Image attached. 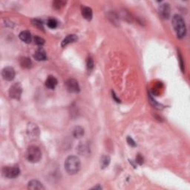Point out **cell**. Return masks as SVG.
I'll return each mask as SVG.
<instances>
[{
	"label": "cell",
	"mask_w": 190,
	"mask_h": 190,
	"mask_svg": "<svg viewBox=\"0 0 190 190\" xmlns=\"http://www.w3.org/2000/svg\"><path fill=\"white\" fill-rule=\"evenodd\" d=\"M87 69H88V71H91L94 69V61L91 57L88 58V59H87Z\"/></svg>",
	"instance_id": "obj_25"
},
{
	"label": "cell",
	"mask_w": 190,
	"mask_h": 190,
	"mask_svg": "<svg viewBox=\"0 0 190 190\" xmlns=\"http://www.w3.org/2000/svg\"><path fill=\"white\" fill-rule=\"evenodd\" d=\"M58 81L55 77L50 75L48 77L45 81V86L49 89H54L57 86Z\"/></svg>",
	"instance_id": "obj_12"
},
{
	"label": "cell",
	"mask_w": 190,
	"mask_h": 190,
	"mask_svg": "<svg viewBox=\"0 0 190 190\" xmlns=\"http://www.w3.org/2000/svg\"><path fill=\"white\" fill-rule=\"evenodd\" d=\"M127 143H128V144H129V146H131V147H135L137 146L135 141L134 140L131 138V137H127Z\"/></svg>",
	"instance_id": "obj_27"
},
{
	"label": "cell",
	"mask_w": 190,
	"mask_h": 190,
	"mask_svg": "<svg viewBox=\"0 0 190 190\" xmlns=\"http://www.w3.org/2000/svg\"><path fill=\"white\" fill-rule=\"evenodd\" d=\"M65 87L68 92L70 93H78L80 91L79 83L74 79H68L65 83Z\"/></svg>",
	"instance_id": "obj_6"
},
{
	"label": "cell",
	"mask_w": 190,
	"mask_h": 190,
	"mask_svg": "<svg viewBox=\"0 0 190 190\" xmlns=\"http://www.w3.org/2000/svg\"><path fill=\"white\" fill-rule=\"evenodd\" d=\"M78 151L81 155H86L88 153H90V148H89L88 144H86L85 143H82L79 145Z\"/></svg>",
	"instance_id": "obj_16"
},
{
	"label": "cell",
	"mask_w": 190,
	"mask_h": 190,
	"mask_svg": "<svg viewBox=\"0 0 190 190\" xmlns=\"http://www.w3.org/2000/svg\"><path fill=\"white\" fill-rule=\"evenodd\" d=\"M82 15L86 20L91 21L93 17V12L92 8L88 7H83L82 9Z\"/></svg>",
	"instance_id": "obj_15"
},
{
	"label": "cell",
	"mask_w": 190,
	"mask_h": 190,
	"mask_svg": "<svg viewBox=\"0 0 190 190\" xmlns=\"http://www.w3.org/2000/svg\"><path fill=\"white\" fill-rule=\"evenodd\" d=\"M172 26L175 31L178 38L183 39L187 34V27L184 19L181 15L176 14L172 17Z\"/></svg>",
	"instance_id": "obj_1"
},
{
	"label": "cell",
	"mask_w": 190,
	"mask_h": 190,
	"mask_svg": "<svg viewBox=\"0 0 190 190\" xmlns=\"http://www.w3.org/2000/svg\"><path fill=\"white\" fill-rule=\"evenodd\" d=\"M27 160L32 164L39 162L42 158V152L40 149L36 146H31L28 149L26 152Z\"/></svg>",
	"instance_id": "obj_3"
},
{
	"label": "cell",
	"mask_w": 190,
	"mask_h": 190,
	"mask_svg": "<svg viewBox=\"0 0 190 190\" xmlns=\"http://www.w3.org/2000/svg\"><path fill=\"white\" fill-rule=\"evenodd\" d=\"M110 161H111V158L108 155H103L100 160V165H101V168L105 169L109 165Z\"/></svg>",
	"instance_id": "obj_19"
},
{
	"label": "cell",
	"mask_w": 190,
	"mask_h": 190,
	"mask_svg": "<svg viewBox=\"0 0 190 190\" xmlns=\"http://www.w3.org/2000/svg\"><path fill=\"white\" fill-rule=\"evenodd\" d=\"M102 189V187H101V186H100L98 184L97 186H96V187H94L92 188V189H99V190H100V189Z\"/></svg>",
	"instance_id": "obj_30"
},
{
	"label": "cell",
	"mask_w": 190,
	"mask_h": 190,
	"mask_svg": "<svg viewBox=\"0 0 190 190\" xmlns=\"http://www.w3.org/2000/svg\"><path fill=\"white\" fill-rule=\"evenodd\" d=\"M72 133L75 138H81L84 135V129L81 126H76L73 129Z\"/></svg>",
	"instance_id": "obj_17"
},
{
	"label": "cell",
	"mask_w": 190,
	"mask_h": 190,
	"mask_svg": "<svg viewBox=\"0 0 190 190\" xmlns=\"http://www.w3.org/2000/svg\"><path fill=\"white\" fill-rule=\"evenodd\" d=\"M47 25H48V26L50 28L54 29V28H57V26H58V22H57V21L55 19L51 18V19H48V20Z\"/></svg>",
	"instance_id": "obj_22"
},
{
	"label": "cell",
	"mask_w": 190,
	"mask_h": 190,
	"mask_svg": "<svg viewBox=\"0 0 190 190\" xmlns=\"http://www.w3.org/2000/svg\"><path fill=\"white\" fill-rule=\"evenodd\" d=\"M19 63H20L21 67L23 68V69H30L32 65L31 60L28 57L21 58Z\"/></svg>",
	"instance_id": "obj_18"
},
{
	"label": "cell",
	"mask_w": 190,
	"mask_h": 190,
	"mask_svg": "<svg viewBox=\"0 0 190 190\" xmlns=\"http://www.w3.org/2000/svg\"><path fill=\"white\" fill-rule=\"evenodd\" d=\"M80 160L76 156L68 157L65 161V169L69 174H75L80 170Z\"/></svg>",
	"instance_id": "obj_2"
},
{
	"label": "cell",
	"mask_w": 190,
	"mask_h": 190,
	"mask_svg": "<svg viewBox=\"0 0 190 190\" xmlns=\"http://www.w3.org/2000/svg\"><path fill=\"white\" fill-rule=\"evenodd\" d=\"M66 4V2L64 1H59V0H58V1H55L53 3V7L55 9L57 10H59L61 9L62 7L65 6V5Z\"/></svg>",
	"instance_id": "obj_23"
},
{
	"label": "cell",
	"mask_w": 190,
	"mask_h": 190,
	"mask_svg": "<svg viewBox=\"0 0 190 190\" xmlns=\"http://www.w3.org/2000/svg\"><path fill=\"white\" fill-rule=\"evenodd\" d=\"M15 75V70L12 67H5L2 71V76L5 80L12 81L14 79Z\"/></svg>",
	"instance_id": "obj_7"
},
{
	"label": "cell",
	"mask_w": 190,
	"mask_h": 190,
	"mask_svg": "<svg viewBox=\"0 0 190 190\" xmlns=\"http://www.w3.org/2000/svg\"><path fill=\"white\" fill-rule=\"evenodd\" d=\"M22 93V85L19 83H16L12 85L10 88L9 95L10 97L14 99V100H20L21 96Z\"/></svg>",
	"instance_id": "obj_5"
},
{
	"label": "cell",
	"mask_w": 190,
	"mask_h": 190,
	"mask_svg": "<svg viewBox=\"0 0 190 190\" xmlns=\"http://www.w3.org/2000/svg\"><path fill=\"white\" fill-rule=\"evenodd\" d=\"M2 174L4 177L9 179L16 178L20 174V169L18 166H13L11 167L5 166L2 169Z\"/></svg>",
	"instance_id": "obj_4"
},
{
	"label": "cell",
	"mask_w": 190,
	"mask_h": 190,
	"mask_svg": "<svg viewBox=\"0 0 190 190\" xmlns=\"http://www.w3.org/2000/svg\"><path fill=\"white\" fill-rule=\"evenodd\" d=\"M34 40L35 44H36L37 45H40V46H42L45 44V42L44 39H42V37H40V36H34Z\"/></svg>",
	"instance_id": "obj_24"
},
{
	"label": "cell",
	"mask_w": 190,
	"mask_h": 190,
	"mask_svg": "<svg viewBox=\"0 0 190 190\" xmlns=\"http://www.w3.org/2000/svg\"><path fill=\"white\" fill-rule=\"evenodd\" d=\"M178 59H179L180 61V66H181V69L182 71V72H184V63H183V59L181 53L178 54Z\"/></svg>",
	"instance_id": "obj_26"
},
{
	"label": "cell",
	"mask_w": 190,
	"mask_h": 190,
	"mask_svg": "<svg viewBox=\"0 0 190 190\" xmlns=\"http://www.w3.org/2000/svg\"><path fill=\"white\" fill-rule=\"evenodd\" d=\"M27 133L31 137H37L40 135V129L35 123H29L27 127Z\"/></svg>",
	"instance_id": "obj_9"
},
{
	"label": "cell",
	"mask_w": 190,
	"mask_h": 190,
	"mask_svg": "<svg viewBox=\"0 0 190 190\" xmlns=\"http://www.w3.org/2000/svg\"><path fill=\"white\" fill-rule=\"evenodd\" d=\"M28 189L31 190H43L45 189V188L44 187V186L39 181L32 180V181L28 182Z\"/></svg>",
	"instance_id": "obj_10"
},
{
	"label": "cell",
	"mask_w": 190,
	"mask_h": 190,
	"mask_svg": "<svg viewBox=\"0 0 190 190\" xmlns=\"http://www.w3.org/2000/svg\"><path fill=\"white\" fill-rule=\"evenodd\" d=\"M149 100H150L149 102H150V103L152 104L153 106H154V108H157V109H162L163 106L161 104L158 103V102H156V100H154V98L152 97V95H151V94H149Z\"/></svg>",
	"instance_id": "obj_21"
},
{
	"label": "cell",
	"mask_w": 190,
	"mask_h": 190,
	"mask_svg": "<svg viewBox=\"0 0 190 190\" xmlns=\"http://www.w3.org/2000/svg\"><path fill=\"white\" fill-rule=\"evenodd\" d=\"M112 97H113V98L114 99V100H115V101L117 102H121V100H120L119 99H117V97H116V94H114V92H112Z\"/></svg>",
	"instance_id": "obj_29"
},
{
	"label": "cell",
	"mask_w": 190,
	"mask_h": 190,
	"mask_svg": "<svg viewBox=\"0 0 190 190\" xmlns=\"http://www.w3.org/2000/svg\"><path fill=\"white\" fill-rule=\"evenodd\" d=\"M19 39L22 40V42H26L27 44H30L32 41V36L31 34L28 31H22L19 35Z\"/></svg>",
	"instance_id": "obj_14"
},
{
	"label": "cell",
	"mask_w": 190,
	"mask_h": 190,
	"mask_svg": "<svg viewBox=\"0 0 190 190\" xmlns=\"http://www.w3.org/2000/svg\"><path fill=\"white\" fill-rule=\"evenodd\" d=\"M159 13H160V17L163 19H167L169 18L170 13H171V9H170V5L168 3L163 4L159 7Z\"/></svg>",
	"instance_id": "obj_8"
},
{
	"label": "cell",
	"mask_w": 190,
	"mask_h": 190,
	"mask_svg": "<svg viewBox=\"0 0 190 190\" xmlns=\"http://www.w3.org/2000/svg\"><path fill=\"white\" fill-rule=\"evenodd\" d=\"M78 40V37H77V36H76L75 34H69L68 35V36L65 37L64 40H63V42H62L61 46L63 48L65 47V46H67L68 45L73 43V42H75L77 41V40Z\"/></svg>",
	"instance_id": "obj_13"
},
{
	"label": "cell",
	"mask_w": 190,
	"mask_h": 190,
	"mask_svg": "<svg viewBox=\"0 0 190 190\" xmlns=\"http://www.w3.org/2000/svg\"><path fill=\"white\" fill-rule=\"evenodd\" d=\"M31 22H32L33 26L36 27V28H37L38 29H40V31H44L45 29H44V26H43V23H42L41 20H40V19H33Z\"/></svg>",
	"instance_id": "obj_20"
},
{
	"label": "cell",
	"mask_w": 190,
	"mask_h": 190,
	"mask_svg": "<svg viewBox=\"0 0 190 190\" xmlns=\"http://www.w3.org/2000/svg\"><path fill=\"white\" fill-rule=\"evenodd\" d=\"M34 58L36 59L37 61H45L47 59V55H46V52L42 48H40L36 50L34 54Z\"/></svg>",
	"instance_id": "obj_11"
},
{
	"label": "cell",
	"mask_w": 190,
	"mask_h": 190,
	"mask_svg": "<svg viewBox=\"0 0 190 190\" xmlns=\"http://www.w3.org/2000/svg\"><path fill=\"white\" fill-rule=\"evenodd\" d=\"M136 163L139 165H142L143 164V157L140 154H138L136 157Z\"/></svg>",
	"instance_id": "obj_28"
}]
</instances>
